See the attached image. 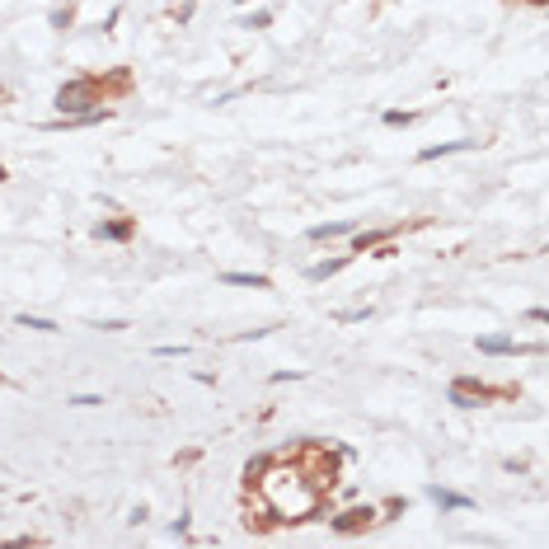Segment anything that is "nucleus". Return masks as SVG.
I'll use <instances>...</instances> for the list:
<instances>
[{
  "instance_id": "10",
  "label": "nucleus",
  "mask_w": 549,
  "mask_h": 549,
  "mask_svg": "<svg viewBox=\"0 0 549 549\" xmlns=\"http://www.w3.org/2000/svg\"><path fill=\"white\" fill-rule=\"evenodd\" d=\"M15 320L24 324V329H38V334H57V324L43 320V315H15Z\"/></svg>"
},
{
  "instance_id": "7",
  "label": "nucleus",
  "mask_w": 549,
  "mask_h": 549,
  "mask_svg": "<svg viewBox=\"0 0 549 549\" xmlns=\"http://www.w3.org/2000/svg\"><path fill=\"white\" fill-rule=\"evenodd\" d=\"M338 235H352V221H329V226H310V240H338Z\"/></svg>"
},
{
  "instance_id": "6",
  "label": "nucleus",
  "mask_w": 549,
  "mask_h": 549,
  "mask_svg": "<svg viewBox=\"0 0 549 549\" xmlns=\"http://www.w3.org/2000/svg\"><path fill=\"white\" fill-rule=\"evenodd\" d=\"M479 352H488V357H512V352H521L512 338H479Z\"/></svg>"
},
{
  "instance_id": "1",
  "label": "nucleus",
  "mask_w": 549,
  "mask_h": 549,
  "mask_svg": "<svg viewBox=\"0 0 549 549\" xmlns=\"http://www.w3.org/2000/svg\"><path fill=\"white\" fill-rule=\"evenodd\" d=\"M94 104H99V85H94V80H71V85H61V90H57L61 118H76V113H94Z\"/></svg>"
},
{
  "instance_id": "14",
  "label": "nucleus",
  "mask_w": 549,
  "mask_h": 549,
  "mask_svg": "<svg viewBox=\"0 0 549 549\" xmlns=\"http://www.w3.org/2000/svg\"><path fill=\"white\" fill-rule=\"evenodd\" d=\"M338 320H343V324H362V320H371V310H338Z\"/></svg>"
},
{
  "instance_id": "5",
  "label": "nucleus",
  "mask_w": 549,
  "mask_h": 549,
  "mask_svg": "<svg viewBox=\"0 0 549 549\" xmlns=\"http://www.w3.org/2000/svg\"><path fill=\"white\" fill-rule=\"evenodd\" d=\"M226 287H254V291H268V277L263 273H221Z\"/></svg>"
},
{
  "instance_id": "11",
  "label": "nucleus",
  "mask_w": 549,
  "mask_h": 549,
  "mask_svg": "<svg viewBox=\"0 0 549 549\" xmlns=\"http://www.w3.org/2000/svg\"><path fill=\"white\" fill-rule=\"evenodd\" d=\"M127 230L132 226H99L94 235H99V240H127Z\"/></svg>"
},
{
  "instance_id": "13",
  "label": "nucleus",
  "mask_w": 549,
  "mask_h": 549,
  "mask_svg": "<svg viewBox=\"0 0 549 549\" xmlns=\"http://www.w3.org/2000/svg\"><path fill=\"white\" fill-rule=\"evenodd\" d=\"M66 404H76V409H94V404H104V395H71Z\"/></svg>"
},
{
  "instance_id": "8",
  "label": "nucleus",
  "mask_w": 549,
  "mask_h": 549,
  "mask_svg": "<svg viewBox=\"0 0 549 549\" xmlns=\"http://www.w3.org/2000/svg\"><path fill=\"white\" fill-rule=\"evenodd\" d=\"M390 240V230H362V235H352V249L357 254H366V249H376V244Z\"/></svg>"
},
{
  "instance_id": "16",
  "label": "nucleus",
  "mask_w": 549,
  "mask_h": 549,
  "mask_svg": "<svg viewBox=\"0 0 549 549\" xmlns=\"http://www.w3.org/2000/svg\"><path fill=\"white\" fill-rule=\"evenodd\" d=\"M235 5H249V0H235Z\"/></svg>"
},
{
  "instance_id": "3",
  "label": "nucleus",
  "mask_w": 549,
  "mask_h": 549,
  "mask_svg": "<svg viewBox=\"0 0 549 549\" xmlns=\"http://www.w3.org/2000/svg\"><path fill=\"white\" fill-rule=\"evenodd\" d=\"M432 503L442 507V512H470L474 498H465V493H451V488H432Z\"/></svg>"
},
{
  "instance_id": "2",
  "label": "nucleus",
  "mask_w": 549,
  "mask_h": 549,
  "mask_svg": "<svg viewBox=\"0 0 549 549\" xmlns=\"http://www.w3.org/2000/svg\"><path fill=\"white\" fill-rule=\"evenodd\" d=\"M376 521V507H348L343 517H334V531L338 535H352V531H366Z\"/></svg>"
},
{
  "instance_id": "12",
  "label": "nucleus",
  "mask_w": 549,
  "mask_h": 549,
  "mask_svg": "<svg viewBox=\"0 0 549 549\" xmlns=\"http://www.w3.org/2000/svg\"><path fill=\"white\" fill-rule=\"evenodd\" d=\"M268 24H273V15H268V10H254V15L244 19V29H268Z\"/></svg>"
},
{
  "instance_id": "9",
  "label": "nucleus",
  "mask_w": 549,
  "mask_h": 549,
  "mask_svg": "<svg viewBox=\"0 0 549 549\" xmlns=\"http://www.w3.org/2000/svg\"><path fill=\"white\" fill-rule=\"evenodd\" d=\"M343 268H348V254H343V259H329V263H315V268H310V282H324V277H334V273H343Z\"/></svg>"
},
{
  "instance_id": "4",
  "label": "nucleus",
  "mask_w": 549,
  "mask_h": 549,
  "mask_svg": "<svg viewBox=\"0 0 549 549\" xmlns=\"http://www.w3.org/2000/svg\"><path fill=\"white\" fill-rule=\"evenodd\" d=\"M479 141H442V146H427L418 160H442V155H456V151H474Z\"/></svg>"
},
{
  "instance_id": "15",
  "label": "nucleus",
  "mask_w": 549,
  "mask_h": 549,
  "mask_svg": "<svg viewBox=\"0 0 549 549\" xmlns=\"http://www.w3.org/2000/svg\"><path fill=\"white\" fill-rule=\"evenodd\" d=\"M385 122H390V127H409L413 113H385Z\"/></svg>"
}]
</instances>
